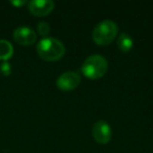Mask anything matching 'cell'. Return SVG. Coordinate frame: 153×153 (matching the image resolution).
<instances>
[{
    "label": "cell",
    "mask_w": 153,
    "mask_h": 153,
    "mask_svg": "<svg viewBox=\"0 0 153 153\" xmlns=\"http://www.w3.org/2000/svg\"><path fill=\"white\" fill-rule=\"evenodd\" d=\"M37 53L45 61H58L65 53V46L59 39L43 38L37 44Z\"/></svg>",
    "instance_id": "1"
},
{
    "label": "cell",
    "mask_w": 153,
    "mask_h": 153,
    "mask_svg": "<svg viewBox=\"0 0 153 153\" xmlns=\"http://www.w3.org/2000/svg\"><path fill=\"white\" fill-rule=\"evenodd\" d=\"M108 63L107 60L101 55H91L85 59L82 64V72L88 79H100L106 74Z\"/></svg>",
    "instance_id": "2"
},
{
    "label": "cell",
    "mask_w": 153,
    "mask_h": 153,
    "mask_svg": "<svg viewBox=\"0 0 153 153\" xmlns=\"http://www.w3.org/2000/svg\"><path fill=\"white\" fill-rule=\"evenodd\" d=\"M117 25L112 20H103L92 30V40L98 45H108L117 34Z\"/></svg>",
    "instance_id": "3"
},
{
    "label": "cell",
    "mask_w": 153,
    "mask_h": 153,
    "mask_svg": "<svg viewBox=\"0 0 153 153\" xmlns=\"http://www.w3.org/2000/svg\"><path fill=\"white\" fill-rule=\"evenodd\" d=\"M81 82V76L76 71H66L60 74L57 80V86L59 89L63 91H69L74 90L79 86Z\"/></svg>",
    "instance_id": "4"
},
{
    "label": "cell",
    "mask_w": 153,
    "mask_h": 153,
    "mask_svg": "<svg viewBox=\"0 0 153 153\" xmlns=\"http://www.w3.org/2000/svg\"><path fill=\"white\" fill-rule=\"evenodd\" d=\"M92 136L99 144H107L112 136V130L110 125L103 120L98 121L92 128Z\"/></svg>",
    "instance_id": "5"
},
{
    "label": "cell",
    "mask_w": 153,
    "mask_h": 153,
    "mask_svg": "<svg viewBox=\"0 0 153 153\" xmlns=\"http://www.w3.org/2000/svg\"><path fill=\"white\" fill-rule=\"evenodd\" d=\"M55 7V2L51 0H33L28 2V10L33 15L43 17L48 15Z\"/></svg>",
    "instance_id": "6"
},
{
    "label": "cell",
    "mask_w": 153,
    "mask_h": 153,
    "mask_svg": "<svg viewBox=\"0 0 153 153\" xmlns=\"http://www.w3.org/2000/svg\"><path fill=\"white\" fill-rule=\"evenodd\" d=\"M14 40L21 45H32L36 42L37 34L34 30L26 26H20L14 30Z\"/></svg>",
    "instance_id": "7"
},
{
    "label": "cell",
    "mask_w": 153,
    "mask_h": 153,
    "mask_svg": "<svg viewBox=\"0 0 153 153\" xmlns=\"http://www.w3.org/2000/svg\"><path fill=\"white\" fill-rule=\"evenodd\" d=\"M117 46L122 51L127 53V51H131L132 46H133V40L129 35H127L126 33H122L117 38Z\"/></svg>",
    "instance_id": "8"
},
{
    "label": "cell",
    "mask_w": 153,
    "mask_h": 153,
    "mask_svg": "<svg viewBox=\"0 0 153 153\" xmlns=\"http://www.w3.org/2000/svg\"><path fill=\"white\" fill-rule=\"evenodd\" d=\"M14 53V47L7 40H0V60H9Z\"/></svg>",
    "instance_id": "9"
},
{
    "label": "cell",
    "mask_w": 153,
    "mask_h": 153,
    "mask_svg": "<svg viewBox=\"0 0 153 153\" xmlns=\"http://www.w3.org/2000/svg\"><path fill=\"white\" fill-rule=\"evenodd\" d=\"M38 33L41 35V36H46L47 34L49 33V30H51V27H49L48 23L47 22H40V23L38 24Z\"/></svg>",
    "instance_id": "10"
},
{
    "label": "cell",
    "mask_w": 153,
    "mask_h": 153,
    "mask_svg": "<svg viewBox=\"0 0 153 153\" xmlns=\"http://www.w3.org/2000/svg\"><path fill=\"white\" fill-rule=\"evenodd\" d=\"M12 4L16 5V7H21V5H24L26 3V1H24V0H22V1H11Z\"/></svg>",
    "instance_id": "11"
}]
</instances>
